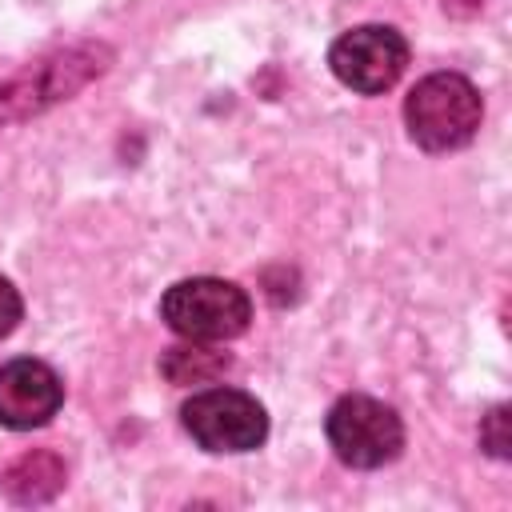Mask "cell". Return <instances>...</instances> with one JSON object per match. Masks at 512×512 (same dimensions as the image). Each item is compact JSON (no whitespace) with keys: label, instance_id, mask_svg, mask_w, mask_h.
Instances as JSON below:
<instances>
[{"label":"cell","instance_id":"cell-1","mask_svg":"<svg viewBox=\"0 0 512 512\" xmlns=\"http://www.w3.org/2000/svg\"><path fill=\"white\" fill-rule=\"evenodd\" d=\"M484 104L468 76L460 72H432L424 76L404 100L408 136L424 152H452L464 148L480 128Z\"/></svg>","mask_w":512,"mask_h":512},{"label":"cell","instance_id":"cell-2","mask_svg":"<svg viewBox=\"0 0 512 512\" xmlns=\"http://www.w3.org/2000/svg\"><path fill=\"white\" fill-rule=\"evenodd\" d=\"M160 316L164 324L184 336V340H200V344H220L232 340L248 328L252 320V300L240 284L220 280V276H192L180 280L164 292L160 300Z\"/></svg>","mask_w":512,"mask_h":512},{"label":"cell","instance_id":"cell-3","mask_svg":"<svg viewBox=\"0 0 512 512\" xmlns=\"http://www.w3.org/2000/svg\"><path fill=\"white\" fill-rule=\"evenodd\" d=\"M324 436H328L336 460L348 468H384L404 448V424H400L396 408H388L384 400L364 396V392L340 396L328 408Z\"/></svg>","mask_w":512,"mask_h":512},{"label":"cell","instance_id":"cell-4","mask_svg":"<svg viewBox=\"0 0 512 512\" xmlns=\"http://www.w3.org/2000/svg\"><path fill=\"white\" fill-rule=\"evenodd\" d=\"M184 432L204 452H252L268 436V412L240 388H204L180 408Z\"/></svg>","mask_w":512,"mask_h":512},{"label":"cell","instance_id":"cell-5","mask_svg":"<svg viewBox=\"0 0 512 512\" xmlns=\"http://www.w3.org/2000/svg\"><path fill=\"white\" fill-rule=\"evenodd\" d=\"M328 64L344 88L376 96L388 92L408 68V40L392 24H360L336 36V44L328 48Z\"/></svg>","mask_w":512,"mask_h":512},{"label":"cell","instance_id":"cell-6","mask_svg":"<svg viewBox=\"0 0 512 512\" xmlns=\"http://www.w3.org/2000/svg\"><path fill=\"white\" fill-rule=\"evenodd\" d=\"M100 56H104L100 48H72V52H60V56L40 60L28 72L12 76L0 88V124L16 120V116H28V112H40L56 100H68L84 80L104 72Z\"/></svg>","mask_w":512,"mask_h":512},{"label":"cell","instance_id":"cell-7","mask_svg":"<svg viewBox=\"0 0 512 512\" xmlns=\"http://www.w3.org/2000/svg\"><path fill=\"white\" fill-rule=\"evenodd\" d=\"M64 404L60 376L32 356L0 364V424L12 432L44 428Z\"/></svg>","mask_w":512,"mask_h":512},{"label":"cell","instance_id":"cell-8","mask_svg":"<svg viewBox=\"0 0 512 512\" xmlns=\"http://www.w3.org/2000/svg\"><path fill=\"white\" fill-rule=\"evenodd\" d=\"M68 480V468L56 452L48 448H32L20 452L4 472H0V488L12 504H48Z\"/></svg>","mask_w":512,"mask_h":512},{"label":"cell","instance_id":"cell-9","mask_svg":"<svg viewBox=\"0 0 512 512\" xmlns=\"http://www.w3.org/2000/svg\"><path fill=\"white\" fill-rule=\"evenodd\" d=\"M228 368H232V356L228 352H216V348H204L200 340L176 344V348H168L160 356V372L172 384H208V380L224 376Z\"/></svg>","mask_w":512,"mask_h":512},{"label":"cell","instance_id":"cell-10","mask_svg":"<svg viewBox=\"0 0 512 512\" xmlns=\"http://www.w3.org/2000/svg\"><path fill=\"white\" fill-rule=\"evenodd\" d=\"M480 448L496 460L512 456V428H508V404H496L484 420H480Z\"/></svg>","mask_w":512,"mask_h":512},{"label":"cell","instance_id":"cell-11","mask_svg":"<svg viewBox=\"0 0 512 512\" xmlns=\"http://www.w3.org/2000/svg\"><path fill=\"white\" fill-rule=\"evenodd\" d=\"M20 316H24V300H20V292L12 288V280L0 276V340L20 324Z\"/></svg>","mask_w":512,"mask_h":512},{"label":"cell","instance_id":"cell-12","mask_svg":"<svg viewBox=\"0 0 512 512\" xmlns=\"http://www.w3.org/2000/svg\"><path fill=\"white\" fill-rule=\"evenodd\" d=\"M480 8H484V0H444V12H452V16H472Z\"/></svg>","mask_w":512,"mask_h":512}]
</instances>
